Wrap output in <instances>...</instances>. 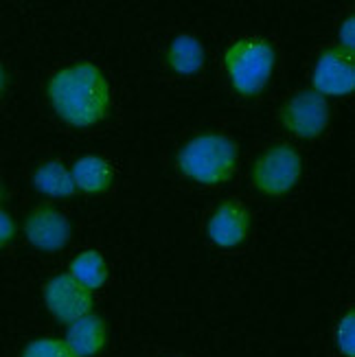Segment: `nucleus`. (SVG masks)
Returning a JSON list of instances; mask_svg holds the SVG:
<instances>
[{
	"instance_id": "nucleus-1",
	"label": "nucleus",
	"mask_w": 355,
	"mask_h": 357,
	"mask_svg": "<svg viewBox=\"0 0 355 357\" xmlns=\"http://www.w3.org/2000/svg\"><path fill=\"white\" fill-rule=\"evenodd\" d=\"M55 112L70 126L90 128L105 119L110 107V86L92 64H75L59 70L49 86Z\"/></svg>"
},
{
	"instance_id": "nucleus-2",
	"label": "nucleus",
	"mask_w": 355,
	"mask_h": 357,
	"mask_svg": "<svg viewBox=\"0 0 355 357\" xmlns=\"http://www.w3.org/2000/svg\"><path fill=\"white\" fill-rule=\"evenodd\" d=\"M237 147L226 136L204 134L189 141L178 153L180 172L202 184H222L235 172Z\"/></svg>"
},
{
	"instance_id": "nucleus-3",
	"label": "nucleus",
	"mask_w": 355,
	"mask_h": 357,
	"mask_svg": "<svg viewBox=\"0 0 355 357\" xmlns=\"http://www.w3.org/2000/svg\"><path fill=\"white\" fill-rule=\"evenodd\" d=\"M230 84L246 97L259 95L274 70L276 53L266 40L241 38L228 46L224 55Z\"/></svg>"
},
{
	"instance_id": "nucleus-4",
	"label": "nucleus",
	"mask_w": 355,
	"mask_h": 357,
	"mask_svg": "<svg viewBox=\"0 0 355 357\" xmlns=\"http://www.w3.org/2000/svg\"><path fill=\"white\" fill-rule=\"evenodd\" d=\"M255 184L270 195H283L294 189L301 178V158L287 145L270 147L264 156L255 162L252 169Z\"/></svg>"
},
{
	"instance_id": "nucleus-5",
	"label": "nucleus",
	"mask_w": 355,
	"mask_h": 357,
	"mask_svg": "<svg viewBox=\"0 0 355 357\" xmlns=\"http://www.w3.org/2000/svg\"><path fill=\"white\" fill-rule=\"evenodd\" d=\"M44 298L51 314L61 322H75L90 314L92 291L77 283L70 274H59L51 278L44 287Z\"/></svg>"
},
{
	"instance_id": "nucleus-6",
	"label": "nucleus",
	"mask_w": 355,
	"mask_h": 357,
	"mask_svg": "<svg viewBox=\"0 0 355 357\" xmlns=\"http://www.w3.org/2000/svg\"><path fill=\"white\" fill-rule=\"evenodd\" d=\"M283 123L301 138H316L329 123L327 99L318 92H299L283 107Z\"/></svg>"
},
{
	"instance_id": "nucleus-7",
	"label": "nucleus",
	"mask_w": 355,
	"mask_h": 357,
	"mask_svg": "<svg viewBox=\"0 0 355 357\" xmlns=\"http://www.w3.org/2000/svg\"><path fill=\"white\" fill-rule=\"evenodd\" d=\"M314 86L322 97H342L355 88L353 55L345 49H327L320 55L314 70Z\"/></svg>"
},
{
	"instance_id": "nucleus-8",
	"label": "nucleus",
	"mask_w": 355,
	"mask_h": 357,
	"mask_svg": "<svg viewBox=\"0 0 355 357\" xmlns=\"http://www.w3.org/2000/svg\"><path fill=\"white\" fill-rule=\"evenodd\" d=\"M24 230L29 241L46 252L61 250L70 241V224L66 215H61L51 206H42L31 213L27 217Z\"/></svg>"
},
{
	"instance_id": "nucleus-9",
	"label": "nucleus",
	"mask_w": 355,
	"mask_h": 357,
	"mask_svg": "<svg viewBox=\"0 0 355 357\" xmlns=\"http://www.w3.org/2000/svg\"><path fill=\"white\" fill-rule=\"evenodd\" d=\"M250 217L237 202H224L209 220V237L222 248H235L246 241Z\"/></svg>"
},
{
	"instance_id": "nucleus-10",
	"label": "nucleus",
	"mask_w": 355,
	"mask_h": 357,
	"mask_svg": "<svg viewBox=\"0 0 355 357\" xmlns=\"http://www.w3.org/2000/svg\"><path fill=\"white\" fill-rule=\"evenodd\" d=\"M105 344V322L99 316H84L70 322L66 333V347L77 357H92L97 355Z\"/></svg>"
},
{
	"instance_id": "nucleus-11",
	"label": "nucleus",
	"mask_w": 355,
	"mask_h": 357,
	"mask_svg": "<svg viewBox=\"0 0 355 357\" xmlns=\"http://www.w3.org/2000/svg\"><path fill=\"white\" fill-rule=\"evenodd\" d=\"M70 176L75 189H82L86 193H103L112 182V169L97 156H86L75 162Z\"/></svg>"
},
{
	"instance_id": "nucleus-12",
	"label": "nucleus",
	"mask_w": 355,
	"mask_h": 357,
	"mask_svg": "<svg viewBox=\"0 0 355 357\" xmlns=\"http://www.w3.org/2000/svg\"><path fill=\"white\" fill-rule=\"evenodd\" d=\"M33 184L38 191L51 195V197H68L75 193L73 176L59 160L42 162L33 176Z\"/></svg>"
},
{
	"instance_id": "nucleus-13",
	"label": "nucleus",
	"mask_w": 355,
	"mask_h": 357,
	"mask_svg": "<svg viewBox=\"0 0 355 357\" xmlns=\"http://www.w3.org/2000/svg\"><path fill=\"white\" fill-rule=\"evenodd\" d=\"M169 64L180 75H193L204 66V49L191 36H178L169 46Z\"/></svg>"
},
{
	"instance_id": "nucleus-14",
	"label": "nucleus",
	"mask_w": 355,
	"mask_h": 357,
	"mask_svg": "<svg viewBox=\"0 0 355 357\" xmlns=\"http://www.w3.org/2000/svg\"><path fill=\"white\" fill-rule=\"evenodd\" d=\"M70 276L86 289H99L107 281V266L97 250H86L77 255L70 263Z\"/></svg>"
},
{
	"instance_id": "nucleus-15",
	"label": "nucleus",
	"mask_w": 355,
	"mask_h": 357,
	"mask_svg": "<svg viewBox=\"0 0 355 357\" xmlns=\"http://www.w3.org/2000/svg\"><path fill=\"white\" fill-rule=\"evenodd\" d=\"M22 357H77L68 347L66 342H61V340H55V337H42V340H36V342H31Z\"/></svg>"
},
{
	"instance_id": "nucleus-16",
	"label": "nucleus",
	"mask_w": 355,
	"mask_h": 357,
	"mask_svg": "<svg viewBox=\"0 0 355 357\" xmlns=\"http://www.w3.org/2000/svg\"><path fill=\"white\" fill-rule=\"evenodd\" d=\"M338 347L347 357H355V316L347 314L338 324Z\"/></svg>"
},
{
	"instance_id": "nucleus-17",
	"label": "nucleus",
	"mask_w": 355,
	"mask_h": 357,
	"mask_svg": "<svg viewBox=\"0 0 355 357\" xmlns=\"http://www.w3.org/2000/svg\"><path fill=\"white\" fill-rule=\"evenodd\" d=\"M353 46H355V18L349 15V18L340 24V49H345L347 53L353 55Z\"/></svg>"
},
{
	"instance_id": "nucleus-18",
	"label": "nucleus",
	"mask_w": 355,
	"mask_h": 357,
	"mask_svg": "<svg viewBox=\"0 0 355 357\" xmlns=\"http://www.w3.org/2000/svg\"><path fill=\"white\" fill-rule=\"evenodd\" d=\"M13 235H15V224H13V220H11V217L5 211H0V248L11 243Z\"/></svg>"
},
{
	"instance_id": "nucleus-19",
	"label": "nucleus",
	"mask_w": 355,
	"mask_h": 357,
	"mask_svg": "<svg viewBox=\"0 0 355 357\" xmlns=\"http://www.w3.org/2000/svg\"><path fill=\"white\" fill-rule=\"evenodd\" d=\"M5 88H7V75H5L3 66H0V97H3V92H5Z\"/></svg>"
},
{
	"instance_id": "nucleus-20",
	"label": "nucleus",
	"mask_w": 355,
	"mask_h": 357,
	"mask_svg": "<svg viewBox=\"0 0 355 357\" xmlns=\"http://www.w3.org/2000/svg\"><path fill=\"white\" fill-rule=\"evenodd\" d=\"M0 197H3V184H0Z\"/></svg>"
}]
</instances>
